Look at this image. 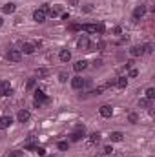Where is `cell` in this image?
Wrapping results in <instances>:
<instances>
[{
    "label": "cell",
    "mask_w": 155,
    "mask_h": 157,
    "mask_svg": "<svg viewBox=\"0 0 155 157\" xmlns=\"http://www.w3.org/2000/svg\"><path fill=\"white\" fill-rule=\"evenodd\" d=\"M80 29L86 33H104V24H84Z\"/></svg>",
    "instance_id": "cell-1"
},
{
    "label": "cell",
    "mask_w": 155,
    "mask_h": 157,
    "mask_svg": "<svg viewBox=\"0 0 155 157\" xmlns=\"http://www.w3.org/2000/svg\"><path fill=\"white\" fill-rule=\"evenodd\" d=\"M11 93H13L11 84H9V82H6V80H2V82H0V95H2V97H9Z\"/></svg>",
    "instance_id": "cell-2"
},
{
    "label": "cell",
    "mask_w": 155,
    "mask_h": 157,
    "mask_svg": "<svg viewBox=\"0 0 155 157\" xmlns=\"http://www.w3.org/2000/svg\"><path fill=\"white\" fill-rule=\"evenodd\" d=\"M7 59H9L11 62H18V60L22 59V51H18V49H9V51H7Z\"/></svg>",
    "instance_id": "cell-3"
},
{
    "label": "cell",
    "mask_w": 155,
    "mask_h": 157,
    "mask_svg": "<svg viewBox=\"0 0 155 157\" xmlns=\"http://www.w3.org/2000/svg\"><path fill=\"white\" fill-rule=\"evenodd\" d=\"M71 86H73L75 90H80V88L86 86V80H84L82 77H73L71 78Z\"/></svg>",
    "instance_id": "cell-4"
},
{
    "label": "cell",
    "mask_w": 155,
    "mask_h": 157,
    "mask_svg": "<svg viewBox=\"0 0 155 157\" xmlns=\"http://www.w3.org/2000/svg\"><path fill=\"white\" fill-rule=\"evenodd\" d=\"M46 101H47L46 93H44L42 90H37V91H35V104H39L40 106V102H46Z\"/></svg>",
    "instance_id": "cell-5"
},
{
    "label": "cell",
    "mask_w": 155,
    "mask_h": 157,
    "mask_svg": "<svg viewBox=\"0 0 155 157\" xmlns=\"http://www.w3.org/2000/svg\"><path fill=\"white\" fill-rule=\"evenodd\" d=\"M144 13H146V7H144V6H139V7H135V11H133V20H139V18H142V17H144Z\"/></svg>",
    "instance_id": "cell-6"
},
{
    "label": "cell",
    "mask_w": 155,
    "mask_h": 157,
    "mask_svg": "<svg viewBox=\"0 0 155 157\" xmlns=\"http://www.w3.org/2000/svg\"><path fill=\"white\" fill-rule=\"evenodd\" d=\"M11 122H13V119L9 117V115H4V117H0V130H6V128H9V126H11Z\"/></svg>",
    "instance_id": "cell-7"
},
{
    "label": "cell",
    "mask_w": 155,
    "mask_h": 157,
    "mask_svg": "<svg viewBox=\"0 0 155 157\" xmlns=\"http://www.w3.org/2000/svg\"><path fill=\"white\" fill-rule=\"evenodd\" d=\"M29 117H31V113H29L28 110H20V112H18V115H17L18 122H28V121H29Z\"/></svg>",
    "instance_id": "cell-8"
},
{
    "label": "cell",
    "mask_w": 155,
    "mask_h": 157,
    "mask_svg": "<svg viewBox=\"0 0 155 157\" xmlns=\"http://www.w3.org/2000/svg\"><path fill=\"white\" fill-rule=\"evenodd\" d=\"M84 137V128L82 126H77V130L71 133V141H80Z\"/></svg>",
    "instance_id": "cell-9"
},
{
    "label": "cell",
    "mask_w": 155,
    "mask_h": 157,
    "mask_svg": "<svg viewBox=\"0 0 155 157\" xmlns=\"http://www.w3.org/2000/svg\"><path fill=\"white\" fill-rule=\"evenodd\" d=\"M78 49H88V48H91V44H89V40H88V37H80L77 42Z\"/></svg>",
    "instance_id": "cell-10"
},
{
    "label": "cell",
    "mask_w": 155,
    "mask_h": 157,
    "mask_svg": "<svg viewBox=\"0 0 155 157\" xmlns=\"http://www.w3.org/2000/svg\"><path fill=\"white\" fill-rule=\"evenodd\" d=\"M100 115L102 117H112V113H113V110H112V106H108V104H104V106H100Z\"/></svg>",
    "instance_id": "cell-11"
},
{
    "label": "cell",
    "mask_w": 155,
    "mask_h": 157,
    "mask_svg": "<svg viewBox=\"0 0 155 157\" xmlns=\"http://www.w3.org/2000/svg\"><path fill=\"white\" fill-rule=\"evenodd\" d=\"M22 51H24L26 55H31V53H35V44H31V42H26V44L22 46Z\"/></svg>",
    "instance_id": "cell-12"
},
{
    "label": "cell",
    "mask_w": 155,
    "mask_h": 157,
    "mask_svg": "<svg viewBox=\"0 0 155 157\" xmlns=\"http://www.w3.org/2000/svg\"><path fill=\"white\" fill-rule=\"evenodd\" d=\"M86 68H88V62H86V60H77V62H75V66H73V70H75V71H84Z\"/></svg>",
    "instance_id": "cell-13"
},
{
    "label": "cell",
    "mask_w": 155,
    "mask_h": 157,
    "mask_svg": "<svg viewBox=\"0 0 155 157\" xmlns=\"http://www.w3.org/2000/svg\"><path fill=\"white\" fill-rule=\"evenodd\" d=\"M33 18H35L37 22H44V20H46V13H44L42 9H37V11L33 13Z\"/></svg>",
    "instance_id": "cell-14"
},
{
    "label": "cell",
    "mask_w": 155,
    "mask_h": 157,
    "mask_svg": "<svg viewBox=\"0 0 155 157\" xmlns=\"http://www.w3.org/2000/svg\"><path fill=\"white\" fill-rule=\"evenodd\" d=\"M130 53H131L133 57H139V55L144 53V48H142V46H133V48L130 49Z\"/></svg>",
    "instance_id": "cell-15"
},
{
    "label": "cell",
    "mask_w": 155,
    "mask_h": 157,
    "mask_svg": "<svg viewBox=\"0 0 155 157\" xmlns=\"http://www.w3.org/2000/svg\"><path fill=\"white\" fill-rule=\"evenodd\" d=\"M59 57H60V60H62V62H68V60H70V59H71V53H70V51H68V49H62V51H60V55H59Z\"/></svg>",
    "instance_id": "cell-16"
},
{
    "label": "cell",
    "mask_w": 155,
    "mask_h": 157,
    "mask_svg": "<svg viewBox=\"0 0 155 157\" xmlns=\"http://www.w3.org/2000/svg\"><path fill=\"white\" fill-rule=\"evenodd\" d=\"M15 9H17V7H15V4H6V6L2 7V11H4V13H7V15H9V13H15Z\"/></svg>",
    "instance_id": "cell-17"
},
{
    "label": "cell",
    "mask_w": 155,
    "mask_h": 157,
    "mask_svg": "<svg viewBox=\"0 0 155 157\" xmlns=\"http://www.w3.org/2000/svg\"><path fill=\"white\" fill-rule=\"evenodd\" d=\"M115 84L119 86V88H126V86H128V78L126 77H119L115 80Z\"/></svg>",
    "instance_id": "cell-18"
},
{
    "label": "cell",
    "mask_w": 155,
    "mask_h": 157,
    "mask_svg": "<svg viewBox=\"0 0 155 157\" xmlns=\"http://www.w3.org/2000/svg\"><path fill=\"white\" fill-rule=\"evenodd\" d=\"M122 137H124V135H122L120 132H113V133L110 135V139H112L113 143H119V141H122Z\"/></svg>",
    "instance_id": "cell-19"
},
{
    "label": "cell",
    "mask_w": 155,
    "mask_h": 157,
    "mask_svg": "<svg viewBox=\"0 0 155 157\" xmlns=\"http://www.w3.org/2000/svg\"><path fill=\"white\" fill-rule=\"evenodd\" d=\"M146 99H150V101L155 99V88H148L146 90Z\"/></svg>",
    "instance_id": "cell-20"
},
{
    "label": "cell",
    "mask_w": 155,
    "mask_h": 157,
    "mask_svg": "<svg viewBox=\"0 0 155 157\" xmlns=\"http://www.w3.org/2000/svg\"><path fill=\"white\" fill-rule=\"evenodd\" d=\"M100 141V135L99 133H91L89 135V143H99Z\"/></svg>",
    "instance_id": "cell-21"
},
{
    "label": "cell",
    "mask_w": 155,
    "mask_h": 157,
    "mask_svg": "<svg viewBox=\"0 0 155 157\" xmlns=\"http://www.w3.org/2000/svg\"><path fill=\"white\" fill-rule=\"evenodd\" d=\"M150 102H152L150 99H141V102H139V104H141L142 108H148V106H150Z\"/></svg>",
    "instance_id": "cell-22"
},
{
    "label": "cell",
    "mask_w": 155,
    "mask_h": 157,
    "mask_svg": "<svg viewBox=\"0 0 155 157\" xmlns=\"http://www.w3.org/2000/svg\"><path fill=\"white\" fill-rule=\"evenodd\" d=\"M35 152H37V154H39V155H42V157L46 155V150H44V148H42V146H40V148H39V146H37V148H35Z\"/></svg>",
    "instance_id": "cell-23"
},
{
    "label": "cell",
    "mask_w": 155,
    "mask_h": 157,
    "mask_svg": "<svg viewBox=\"0 0 155 157\" xmlns=\"http://www.w3.org/2000/svg\"><path fill=\"white\" fill-rule=\"evenodd\" d=\"M59 150H68V143L60 141V143H59Z\"/></svg>",
    "instance_id": "cell-24"
},
{
    "label": "cell",
    "mask_w": 155,
    "mask_h": 157,
    "mask_svg": "<svg viewBox=\"0 0 155 157\" xmlns=\"http://www.w3.org/2000/svg\"><path fill=\"white\" fill-rule=\"evenodd\" d=\"M59 78H60V82H66V80H68V75H66V73H60V75H59Z\"/></svg>",
    "instance_id": "cell-25"
},
{
    "label": "cell",
    "mask_w": 155,
    "mask_h": 157,
    "mask_svg": "<svg viewBox=\"0 0 155 157\" xmlns=\"http://www.w3.org/2000/svg\"><path fill=\"white\" fill-rule=\"evenodd\" d=\"M37 73H39V77H46L47 75V70H39Z\"/></svg>",
    "instance_id": "cell-26"
},
{
    "label": "cell",
    "mask_w": 155,
    "mask_h": 157,
    "mask_svg": "<svg viewBox=\"0 0 155 157\" xmlns=\"http://www.w3.org/2000/svg\"><path fill=\"white\" fill-rule=\"evenodd\" d=\"M33 88H35V80H33V78H31V80H29V82H28V90H33Z\"/></svg>",
    "instance_id": "cell-27"
},
{
    "label": "cell",
    "mask_w": 155,
    "mask_h": 157,
    "mask_svg": "<svg viewBox=\"0 0 155 157\" xmlns=\"http://www.w3.org/2000/svg\"><path fill=\"white\" fill-rule=\"evenodd\" d=\"M70 29H71V31H80V26H78V24H73Z\"/></svg>",
    "instance_id": "cell-28"
},
{
    "label": "cell",
    "mask_w": 155,
    "mask_h": 157,
    "mask_svg": "<svg viewBox=\"0 0 155 157\" xmlns=\"http://www.w3.org/2000/svg\"><path fill=\"white\" fill-rule=\"evenodd\" d=\"M130 122H137V115H135V113L130 115Z\"/></svg>",
    "instance_id": "cell-29"
},
{
    "label": "cell",
    "mask_w": 155,
    "mask_h": 157,
    "mask_svg": "<svg viewBox=\"0 0 155 157\" xmlns=\"http://www.w3.org/2000/svg\"><path fill=\"white\" fill-rule=\"evenodd\" d=\"M113 150H112V146H104V154H112Z\"/></svg>",
    "instance_id": "cell-30"
},
{
    "label": "cell",
    "mask_w": 155,
    "mask_h": 157,
    "mask_svg": "<svg viewBox=\"0 0 155 157\" xmlns=\"http://www.w3.org/2000/svg\"><path fill=\"white\" fill-rule=\"evenodd\" d=\"M137 73H139L137 70H131V71H130V75H131V77H137Z\"/></svg>",
    "instance_id": "cell-31"
},
{
    "label": "cell",
    "mask_w": 155,
    "mask_h": 157,
    "mask_svg": "<svg viewBox=\"0 0 155 157\" xmlns=\"http://www.w3.org/2000/svg\"><path fill=\"white\" fill-rule=\"evenodd\" d=\"M2 24H4V20H2V18H0V28H2Z\"/></svg>",
    "instance_id": "cell-32"
}]
</instances>
